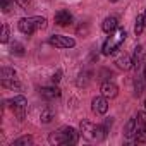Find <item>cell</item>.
<instances>
[{
	"label": "cell",
	"instance_id": "cell-10",
	"mask_svg": "<svg viewBox=\"0 0 146 146\" xmlns=\"http://www.w3.org/2000/svg\"><path fill=\"white\" fill-rule=\"evenodd\" d=\"M136 131H137V115H134L132 119L127 120V124H125V127H124V136H125L127 139H134Z\"/></svg>",
	"mask_w": 146,
	"mask_h": 146
},
{
	"label": "cell",
	"instance_id": "cell-7",
	"mask_svg": "<svg viewBox=\"0 0 146 146\" xmlns=\"http://www.w3.org/2000/svg\"><path fill=\"white\" fill-rule=\"evenodd\" d=\"M79 131L81 134L90 139V141H95V131H96V124H91L90 120H83L81 125H79Z\"/></svg>",
	"mask_w": 146,
	"mask_h": 146
},
{
	"label": "cell",
	"instance_id": "cell-29",
	"mask_svg": "<svg viewBox=\"0 0 146 146\" xmlns=\"http://www.w3.org/2000/svg\"><path fill=\"white\" fill-rule=\"evenodd\" d=\"M144 108H146V102H144Z\"/></svg>",
	"mask_w": 146,
	"mask_h": 146
},
{
	"label": "cell",
	"instance_id": "cell-24",
	"mask_svg": "<svg viewBox=\"0 0 146 146\" xmlns=\"http://www.w3.org/2000/svg\"><path fill=\"white\" fill-rule=\"evenodd\" d=\"M60 78H62V70H60V69H58V70H57V72H55V74H53V76H52V83H53V84H57V83H58V81H60Z\"/></svg>",
	"mask_w": 146,
	"mask_h": 146
},
{
	"label": "cell",
	"instance_id": "cell-15",
	"mask_svg": "<svg viewBox=\"0 0 146 146\" xmlns=\"http://www.w3.org/2000/svg\"><path fill=\"white\" fill-rule=\"evenodd\" d=\"M2 86L5 90H12V91H19L21 90V83L14 78V79H2Z\"/></svg>",
	"mask_w": 146,
	"mask_h": 146
},
{
	"label": "cell",
	"instance_id": "cell-8",
	"mask_svg": "<svg viewBox=\"0 0 146 146\" xmlns=\"http://www.w3.org/2000/svg\"><path fill=\"white\" fill-rule=\"evenodd\" d=\"M100 91H102V95L107 96V98H115V96L119 95V88H117V84L112 83V81H105V83L102 84Z\"/></svg>",
	"mask_w": 146,
	"mask_h": 146
},
{
	"label": "cell",
	"instance_id": "cell-22",
	"mask_svg": "<svg viewBox=\"0 0 146 146\" xmlns=\"http://www.w3.org/2000/svg\"><path fill=\"white\" fill-rule=\"evenodd\" d=\"M11 52H12V53H16V55H24V46H23L21 43L14 41V43L11 45Z\"/></svg>",
	"mask_w": 146,
	"mask_h": 146
},
{
	"label": "cell",
	"instance_id": "cell-17",
	"mask_svg": "<svg viewBox=\"0 0 146 146\" xmlns=\"http://www.w3.org/2000/svg\"><path fill=\"white\" fill-rule=\"evenodd\" d=\"M144 26H146V23H144V14H139V16L136 17V24H134V33H136V36H139V35L143 33Z\"/></svg>",
	"mask_w": 146,
	"mask_h": 146
},
{
	"label": "cell",
	"instance_id": "cell-19",
	"mask_svg": "<svg viewBox=\"0 0 146 146\" xmlns=\"http://www.w3.org/2000/svg\"><path fill=\"white\" fill-rule=\"evenodd\" d=\"M144 84H146L144 78H137V79L134 81V95H136V96H141V95L144 93Z\"/></svg>",
	"mask_w": 146,
	"mask_h": 146
},
{
	"label": "cell",
	"instance_id": "cell-5",
	"mask_svg": "<svg viewBox=\"0 0 146 146\" xmlns=\"http://www.w3.org/2000/svg\"><path fill=\"white\" fill-rule=\"evenodd\" d=\"M48 43H50L52 46H55V48H62V50H65V48H74V46H76L74 38L64 36V35H52V36L48 38Z\"/></svg>",
	"mask_w": 146,
	"mask_h": 146
},
{
	"label": "cell",
	"instance_id": "cell-26",
	"mask_svg": "<svg viewBox=\"0 0 146 146\" xmlns=\"http://www.w3.org/2000/svg\"><path fill=\"white\" fill-rule=\"evenodd\" d=\"M16 2L19 4V7H23V9H26L29 4H31V0H16Z\"/></svg>",
	"mask_w": 146,
	"mask_h": 146
},
{
	"label": "cell",
	"instance_id": "cell-25",
	"mask_svg": "<svg viewBox=\"0 0 146 146\" xmlns=\"http://www.w3.org/2000/svg\"><path fill=\"white\" fill-rule=\"evenodd\" d=\"M2 2V11L4 12H9L11 11V0H0Z\"/></svg>",
	"mask_w": 146,
	"mask_h": 146
},
{
	"label": "cell",
	"instance_id": "cell-21",
	"mask_svg": "<svg viewBox=\"0 0 146 146\" xmlns=\"http://www.w3.org/2000/svg\"><path fill=\"white\" fill-rule=\"evenodd\" d=\"M0 78L2 79H14L16 78V70L9 69V67H2V70H0Z\"/></svg>",
	"mask_w": 146,
	"mask_h": 146
},
{
	"label": "cell",
	"instance_id": "cell-23",
	"mask_svg": "<svg viewBox=\"0 0 146 146\" xmlns=\"http://www.w3.org/2000/svg\"><path fill=\"white\" fill-rule=\"evenodd\" d=\"M9 36H11L9 26L4 24V26H2V35H0V41H2V43H7V41H9Z\"/></svg>",
	"mask_w": 146,
	"mask_h": 146
},
{
	"label": "cell",
	"instance_id": "cell-1",
	"mask_svg": "<svg viewBox=\"0 0 146 146\" xmlns=\"http://www.w3.org/2000/svg\"><path fill=\"white\" fill-rule=\"evenodd\" d=\"M78 139H79V132L70 125H64L48 136V143L52 144H76Z\"/></svg>",
	"mask_w": 146,
	"mask_h": 146
},
{
	"label": "cell",
	"instance_id": "cell-18",
	"mask_svg": "<svg viewBox=\"0 0 146 146\" xmlns=\"http://www.w3.org/2000/svg\"><path fill=\"white\" fill-rule=\"evenodd\" d=\"M91 81V72L90 70H83L81 74H79V78H78V86L81 88V86H88V83Z\"/></svg>",
	"mask_w": 146,
	"mask_h": 146
},
{
	"label": "cell",
	"instance_id": "cell-4",
	"mask_svg": "<svg viewBox=\"0 0 146 146\" xmlns=\"http://www.w3.org/2000/svg\"><path fill=\"white\" fill-rule=\"evenodd\" d=\"M7 103H9V107L14 110V113L17 115V119H19V120H24L26 110H28V102H26V98H24L23 95H17V96L11 98Z\"/></svg>",
	"mask_w": 146,
	"mask_h": 146
},
{
	"label": "cell",
	"instance_id": "cell-3",
	"mask_svg": "<svg viewBox=\"0 0 146 146\" xmlns=\"http://www.w3.org/2000/svg\"><path fill=\"white\" fill-rule=\"evenodd\" d=\"M125 36H127L125 29L117 28V29H115L113 33H110V36L105 40V43H103V46H102V53H103V55H110V53L117 52V50L120 48V45L124 43Z\"/></svg>",
	"mask_w": 146,
	"mask_h": 146
},
{
	"label": "cell",
	"instance_id": "cell-20",
	"mask_svg": "<svg viewBox=\"0 0 146 146\" xmlns=\"http://www.w3.org/2000/svg\"><path fill=\"white\" fill-rule=\"evenodd\" d=\"M31 144H33V137L31 136H23V137H19V139H16L12 143V146H31Z\"/></svg>",
	"mask_w": 146,
	"mask_h": 146
},
{
	"label": "cell",
	"instance_id": "cell-12",
	"mask_svg": "<svg viewBox=\"0 0 146 146\" xmlns=\"http://www.w3.org/2000/svg\"><path fill=\"white\" fill-rule=\"evenodd\" d=\"M40 93L45 98H48V100H53V98H58L60 96V90L57 86H45V88L40 90Z\"/></svg>",
	"mask_w": 146,
	"mask_h": 146
},
{
	"label": "cell",
	"instance_id": "cell-6",
	"mask_svg": "<svg viewBox=\"0 0 146 146\" xmlns=\"http://www.w3.org/2000/svg\"><path fill=\"white\" fill-rule=\"evenodd\" d=\"M91 108L96 115H105L108 112V98L107 96H95L91 100Z\"/></svg>",
	"mask_w": 146,
	"mask_h": 146
},
{
	"label": "cell",
	"instance_id": "cell-13",
	"mask_svg": "<svg viewBox=\"0 0 146 146\" xmlns=\"http://www.w3.org/2000/svg\"><path fill=\"white\" fill-rule=\"evenodd\" d=\"M117 67L119 69H122V70H129L131 67H132V57H129L127 53H124V55H120L119 58H117Z\"/></svg>",
	"mask_w": 146,
	"mask_h": 146
},
{
	"label": "cell",
	"instance_id": "cell-28",
	"mask_svg": "<svg viewBox=\"0 0 146 146\" xmlns=\"http://www.w3.org/2000/svg\"><path fill=\"white\" fill-rule=\"evenodd\" d=\"M110 2H117V0H110Z\"/></svg>",
	"mask_w": 146,
	"mask_h": 146
},
{
	"label": "cell",
	"instance_id": "cell-9",
	"mask_svg": "<svg viewBox=\"0 0 146 146\" xmlns=\"http://www.w3.org/2000/svg\"><path fill=\"white\" fill-rule=\"evenodd\" d=\"M70 23H72V14L69 11H64L62 9V11H58L55 14V24L57 26H62L64 28V26H69Z\"/></svg>",
	"mask_w": 146,
	"mask_h": 146
},
{
	"label": "cell",
	"instance_id": "cell-27",
	"mask_svg": "<svg viewBox=\"0 0 146 146\" xmlns=\"http://www.w3.org/2000/svg\"><path fill=\"white\" fill-rule=\"evenodd\" d=\"M143 78H144V81H146V65H144V74H143Z\"/></svg>",
	"mask_w": 146,
	"mask_h": 146
},
{
	"label": "cell",
	"instance_id": "cell-2",
	"mask_svg": "<svg viewBox=\"0 0 146 146\" xmlns=\"http://www.w3.org/2000/svg\"><path fill=\"white\" fill-rule=\"evenodd\" d=\"M17 28L23 35H33L38 29H45L46 28V19L41 16H33V17H23L17 23Z\"/></svg>",
	"mask_w": 146,
	"mask_h": 146
},
{
	"label": "cell",
	"instance_id": "cell-11",
	"mask_svg": "<svg viewBox=\"0 0 146 146\" xmlns=\"http://www.w3.org/2000/svg\"><path fill=\"white\" fill-rule=\"evenodd\" d=\"M119 28V19L115 17V16H108V17H105L103 19V23H102V29L105 31V33H113L115 29Z\"/></svg>",
	"mask_w": 146,
	"mask_h": 146
},
{
	"label": "cell",
	"instance_id": "cell-16",
	"mask_svg": "<svg viewBox=\"0 0 146 146\" xmlns=\"http://www.w3.org/2000/svg\"><path fill=\"white\" fill-rule=\"evenodd\" d=\"M53 110L50 108V107H45L43 110H41V113H40V120L43 122V124H48V122H52V119H53Z\"/></svg>",
	"mask_w": 146,
	"mask_h": 146
},
{
	"label": "cell",
	"instance_id": "cell-14",
	"mask_svg": "<svg viewBox=\"0 0 146 146\" xmlns=\"http://www.w3.org/2000/svg\"><path fill=\"white\" fill-rule=\"evenodd\" d=\"M143 65V46H136L132 53V67H141Z\"/></svg>",
	"mask_w": 146,
	"mask_h": 146
}]
</instances>
